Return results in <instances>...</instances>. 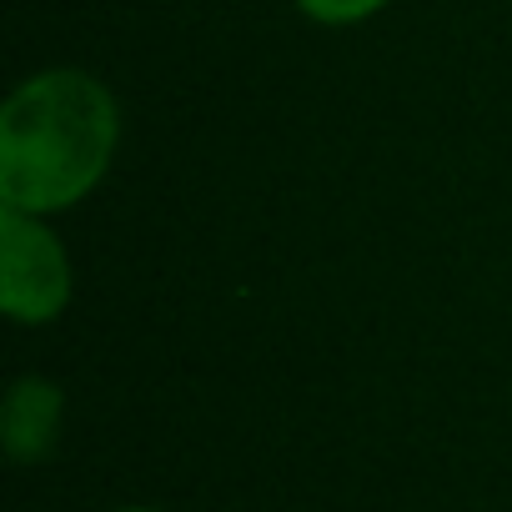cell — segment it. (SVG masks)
Segmentation results:
<instances>
[{
  "mask_svg": "<svg viewBox=\"0 0 512 512\" xmlns=\"http://www.w3.org/2000/svg\"><path fill=\"white\" fill-rule=\"evenodd\" d=\"M121 146V101L81 66H46L0 106V206L61 216L86 201Z\"/></svg>",
  "mask_w": 512,
  "mask_h": 512,
  "instance_id": "cell-1",
  "label": "cell"
},
{
  "mask_svg": "<svg viewBox=\"0 0 512 512\" xmlns=\"http://www.w3.org/2000/svg\"><path fill=\"white\" fill-rule=\"evenodd\" d=\"M76 297L71 251L56 236L51 216L0 206V307L16 327L56 322Z\"/></svg>",
  "mask_w": 512,
  "mask_h": 512,
  "instance_id": "cell-2",
  "label": "cell"
},
{
  "mask_svg": "<svg viewBox=\"0 0 512 512\" xmlns=\"http://www.w3.org/2000/svg\"><path fill=\"white\" fill-rule=\"evenodd\" d=\"M66 422V392L51 377H16L0 407V437H6L11 462H46L61 442Z\"/></svg>",
  "mask_w": 512,
  "mask_h": 512,
  "instance_id": "cell-3",
  "label": "cell"
},
{
  "mask_svg": "<svg viewBox=\"0 0 512 512\" xmlns=\"http://www.w3.org/2000/svg\"><path fill=\"white\" fill-rule=\"evenodd\" d=\"M392 0H297V11L317 26H357L372 21L377 11H387Z\"/></svg>",
  "mask_w": 512,
  "mask_h": 512,
  "instance_id": "cell-4",
  "label": "cell"
},
{
  "mask_svg": "<svg viewBox=\"0 0 512 512\" xmlns=\"http://www.w3.org/2000/svg\"><path fill=\"white\" fill-rule=\"evenodd\" d=\"M121 512H161V507H121Z\"/></svg>",
  "mask_w": 512,
  "mask_h": 512,
  "instance_id": "cell-5",
  "label": "cell"
}]
</instances>
